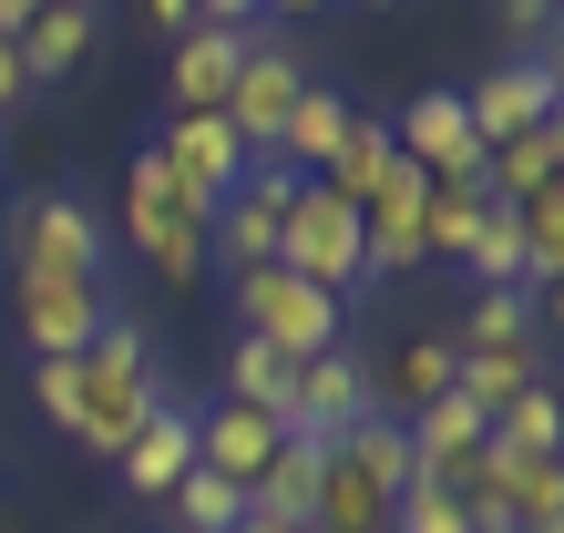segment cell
<instances>
[{"label":"cell","instance_id":"6da1fadb","mask_svg":"<svg viewBox=\"0 0 564 533\" xmlns=\"http://www.w3.org/2000/svg\"><path fill=\"white\" fill-rule=\"evenodd\" d=\"M73 380H83V411H73V452H93V461H113L134 431L154 421V400H164V370H154V339L134 318H104V339H93L83 359H73Z\"/></svg>","mask_w":564,"mask_h":533},{"label":"cell","instance_id":"7a4b0ae2","mask_svg":"<svg viewBox=\"0 0 564 533\" xmlns=\"http://www.w3.org/2000/svg\"><path fill=\"white\" fill-rule=\"evenodd\" d=\"M206 226H216V216L195 206V195H185L175 175H164V154H154V144H144L134 164H123V216H113V237L134 247L164 287H195V278L216 266V257H206Z\"/></svg>","mask_w":564,"mask_h":533},{"label":"cell","instance_id":"3957f363","mask_svg":"<svg viewBox=\"0 0 564 533\" xmlns=\"http://www.w3.org/2000/svg\"><path fill=\"white\" fill-rule=\"evenodd\" d=\"M11 278H104L113 266V226L83 206V185H42V195H11Z\"/></svg>","mask_w":564,"mask_h":533},{"label":"cell","instance_id":"277c9868","mask_svg":"<svg viewBox=\"0 0 564 533\" xmlns=\"http://www.w3.org/2000/svg\"><path fill=\"white\" fill-rule=\"evenodd\" d=\"M226 287H237V339H268L288 359L339 349V328H349V297L288 278V266H247V278H226Z\"/></svg>","mask_w":564,"mask_h":533},{"label":"cell","instance_id":"5b68a950","mask_svg":"<svg viewBox=\"0 0 564 533\" xmlns=\"http://www.w3.org/2000/svg\"><path fill=\"white\" fill-rule=\"evenodd\" d=\"M462 93V113H473V144H513V133H534L564 113V52H503V62H482V83H452Z\"/></svg>","mask_w":564,"mask_h":533},{"label":"cell","instance_id":"8992f818","mask_svg":"<svg viewBox=\"0 0 564 533\" xmlns=\"http://www.w3.org/2000/svg\"><path fill=\"white\" fill-rule=\"evenodd\" d=\"M113 318V278H11V328L31 359H83Z\"/></svg>","mask_w":564,"mask_h":533},{"label":"cell","instance_id":"52a82bcc","mask_svg":"<svg viewBox=\"0 0 564 533\" xmlns=\"http://www.w3.org/2000/svg\"><path fill=\"white\" fill-rule=\"evenodd\" d=\"M278 266L308 278V287H328V297L370 287V278H359V206H339L328 185H297V206L278 226Z\"/></svg>","mask_w":564,"mask_h":533},{"label":"cell","instance_id":"ba28073f","mask_svg":"<svg viewBox=\"0 0 564 533\" xmlns=\"http://www.w3.org/2000/svg\"><path fill=\"white\" fill-rule=\"evenodd\" d=\"M297 93H308V52H297V42H278V31H257V42H247V62H237V93H226V133L247 144V164H268L278 123L297 113Z\"/></svg>","mask_w":564,"mask_h":533},{"label":"cell","instance_id":"9c48e42d","mask_svg":"<svg viewBox=\"0 0 564 533\" xmlns=\"http://www.w3.org/2000/svg\"><path fill=\"white\" fill-rule=\"evenodd\" d=\"M297 185H308V175H288V164H247V175H237V195H226L216 226H206V257L226 266V278L278 266V226H288V206H297Z\"/></svg>","mask_w":564,"mask_h":533},{"label":"cell","instance_id":"30bf717a","mask_svg":"<svg viewBox=\"0 0 564 533\" xmlns=\"http://www.w3.org/2000/svg\"><path fill=\"white\" fill-rule=\"evenodd\" d=\"M144 144L164 154V175H175V185H185L206 216H216L226 195H237V175H247V144L226 133V113H164V123L144 133Z\"/></svg>","mask_w":564,"mask_h":533},{"label":"cell","instance_id":"8fae6325","mask_svg":"<svg viewBox=\"0 0 564 533\" xmlns=\"http://www.w3.org/2000/svg\"><path fill=\"white\" fill-rule=\"evenodd\" d=\"M370 359H349V349H318V359H297V400H288V431H308V442H339L349 421H370Z\"/></svg>","mask_w":564,"mask_h":533},{"label":"cell","instance_id":"7c38bea8","mask_svg":"<svg viewBox=\"0 0 564 533\" xmlns=\"http://www.w3.org/2000/svg\"><path fill=\"white\" fill-rule=\"evenodd\" d=\"M11 52H21L31 93H42V83H73L83 62L104 52V11H93V0H42V11L11 31Z\"/></svg>","mask_w":564,"mask_h":533},{"label":"cell","instance_id":"4fadbf2b","mask_svg":"<svg viewBox=\"0 0 564 533\" xmlns=\"http://www.w3.org/2000/svg\"><path fill=\"white\" fill-rule=\"evenodd\" d=\"M113 472H123V492H144V503H164L185 472H195V400H175L164 390L154 400V421L134 431V442L113 452Z\"/></svg>","mask_w":564,"mask_h":533},{"label":"cell","instance_id":"5bb4252c","mask_svg":"<svg viewBox=\"0 0 564 533\" xmlns=\"http://www.w3.org/2000/svg\"><path fill=\"white\" fill-rule=\"evenodd\" d=\"M257 31H175V62H164V93H175V113H226V93H237V62H247Z\"/></svg>","mask_w":564,"mask_h":533},{"label":"cell","instance_id":"9a60e30c","mask_svg":"<svg viewBox=\"0 0 564 533\" xmlns=\"http://www.w3.org/2000/svg\"><path fill=\"white\" fill-rule=\"evenodd\" d=\"M390 144H401V164H421V175H482V144H473L462 93H421V104L390 123Z\"/></svg>","mask_w":564,"mask_h":533},{"label":"cell","instance_id":"2e32d148","mask_svg":"<svg viewBox=\"0 0 564 533\" xmlns=\"http://www.w3.org/2000/svg\"><path fill=\"white\" fill-rule=\"evenodd\" d=\"M288 431L268 411H247V400H216V411H195V472H226V482H257L268 472V452Z\"/></svg>","mask_w":564,"mask_h":533},{"label":"cell","instance_id":"e0dca14e","mask_svg":"<svg viewBox=\"0 0 564 533\" xmlns=\"http://www.w3.org/2000/svg\"><path fill=\"white\" fill-rule=\"evenodd\" d=\"M473 472H482V421L462 411V400L421 411V421H411V482H431V492H473Z\"/></svg>","mask_w":564,"mask_h":533},{"label":"cell","instance_id":"ac0fdd59","mask_svg":"<svg viewBox=\"0 0 564 533\" xmlns=\"http://www.w3.org/2000/svg\"><path fill=\"white\" fill-rule=\"evenodd\" d=\"M452 359H462V370H452V400H462L482 431L503 421L523 390H544V349H452Z\"/></svg>","mask_w":564,"mask_h":533},{"label":"cell","instance_id":"d6986e66","mask_svg":"<svg viewBox=\"0 0 564 533\" xmlns=\"http://www.w3.org/2000/svg\"><path fill=\"white\" fill-rule=\"evenodd\" d=\"M452 370H462V359H452V339H411L401 359H390V380H370V411L411 431L421 411H442V400H452Z\"/></svg>","mask_w":564,"mask_h":533},{"label":"cell","instance_id":"ffe728a7","mask_svg":"<svg viewBox=\"0 0 564 533\" xmlns=\"http://www.w3.org/2000/svg\"><path fill=\"white\" fill-rule=\"evenodd\" d=\"M318 472H328V442H308V431H288V442L268 452V472L247 482V513L308 523V513H318Z\"/></svg>","mask_w":564,"mask_h":533},{"label":"cell","instance_id":"44dd1931","mask_svg":"<svg viewBox=\"0 0 564 533\" xmlns=\"http://www.w3.org/2000/svg\"><path fill=\"white\" fill-rule=\"evenodd\" d=\"M452 349H544V297L534 287H473Z\"/></svg>","mask_w":564,"mask_h":533},{"label":"cell","instance_id":"7402d4cb","mask_svg":"<svg viewBox=\"0 0 564 533\" xmlns=\"http://www.w3.org/2000/svg\"><path fill=\"white\" fill-rule=\"evenodd\" d=\"M339 133H349V104H339V93H328V83H308V93H297V113L278 123V144H268V164H288V175H328V154H339Z\"/></svg>","mask_w":564,"mask_h":533},{"label":"cell","instance_id":"603a6c76","mask_svg":"<svg viewBox=\"0 0 564 533\" xmlns=\"http://www.w3.org/2000/svg\"><path fill=\"white\" fill-rule=\"evenodd\" d=\"M544 185H564V123H534V133H513V144L482 154L492 206H523V195H544Z\"/></svg>","mask_w":564,"mask_h":533},{"label":"cell","instance_id":"cb8c5ba5","mask_svg":"<svg viewBox=\"0 0 564 533\" xmlns=\"http://www.w3.org/2000/svg\"><path fill=\"white\" fill-rule=\"evenodd\" d=\"M390 164H401V144H390V123H380V113H349V133H339V154H328V175H318V185L339 195V206H370Z\"/></svg>","mask_w":564,"mask_h":533},{"label":"cell","instance_id":"d4e9b609","mask_svg":"<svg viewBox=\"0 0 564 533\" xmlns=\"http://www.w3.org/2000/svg\"><path fill=\"white\" fill-rule=\"evenodd\" d=\"M226 400H247V411H268L288 431V400H297V359L268 349V339H226Z\"/></svg>","mask_w":564,"mask_h":533},{"label":"cell","instance_id":"484cf974","mask_svg":"<svg viewBox=\"0 0 564 533\" xmlns=\"http://www.w3.org/2000/svg\"><path fill=\"white\" fill-rule=\"evenodd\" d=\"M164 513H175V533H237L247 482H226V472H185L175 492H164Z\"/></svg>","mask_w":564,"mask_h":533},{"label":"cell","instance_id":"4316f807","mask_svg":"<svg viewBox=\"0 0 564 533\" xmlns=\"http://www.w3.org/2000/svg\"><path fill=\"white\" fill-rule=\"evenodd\" d=\"M492 442L503 452H564V400H554V380L544 390H523L503 421H492Z\"/></svg>","mask_w":564,"mask_h":533},{"label":"cell","instance_id":"83f0119b","mask_svg":"<svg viewBox=\"0 0 564 533\" xmlns=\"http://www.w3.org/2000/svg\"><path fill=\"white\" fill-rule=\"evenodd\" d=\"M390 533H482V523H473V503H462V492L411 482V492H401V513H390Z\"/></svg>","mask_w":564,"mask_h":533},{"label":"cell","instance_id":"f1b7e54d","mask_svg":"<svg viewBox=\"0 0 564 533\" xmlns=\"http://www.w3.org/2000/svg\"><path fill=\"white\" fill-rule=\"evenodd\" d=\"M31 400H42V421L73 442V411H83V380H73V359H31Z\"/></svg>","mask_w":564,"mask_h":533},{"label":"cell","instance_id":"f546056e","mask_svg":"<svg viewBox=\"0 0 564 533\" xmlns=\"http://www.w3.org/2000/svg\"><path fill=\"white\" fill-rule=\"evenodd\" d=\"M21 104H31V73H21V52H11V42H0V123H11Z\"/></svg>","mask_w":564,"mask_h":533},{"label":"cell","instance_id":"4dcf8cb0","mask_svg":"<svg viewBox=\"0 0 564 533\" xmlns=\"http://www.w3.org/2000/svg\"><path fill=\"white\" fill-rule=\"evenodd\" d=\"M134 11H144V31H164V42L195 31V0H134Z\"/></svg>","mask_w":564,"mask_h":533},{"label":"cell","instance_id":"1f68e13d","mask_svg":"<svg viewBox=\"0 0 564 533\" xmlns=\"http://www.w3.org/2000/svg\"><path fill=\"white\" fill-rule=\"evenodd\" d=\"M237 533H308V523H278V513H237Z\"/></svg>","mask_w":564,"mask_h":533},{"label":"cell","instance_id":"d6a6232c","mask_svg":"<svg viewBox=\"0 0 564 533\" xmlns=\"http://www.w3.org/2000/svg\"><path fill=\"white\" fill-rule=\"evenodd\" d=\"M268 11H288V21H308V11H328V0H268Z\"/></svg>","mask_w":564,"mask_h":533},{"label":"cell","instance_id":"836d02e7","mask_svg":"<svg viewBox=\"0 0 564 533\" xmlns=\"http://www.w3.org/2000/svg\"><path fill=\"white\" fill-rule=\"evenodd\" d=\"M0 237H11V185H0Z\"/></svg>","mask_w":564,"mask_h":533},{"label":"cell","instance_id":"e575fe53","mask_svg":"<svg viewBox=\"0 0 564 533\" xmlns=\"http://www.w3.org/2000/svg\"><path fill=\"white\" fill-rule=\"evenodd\" d=\"M359 11H390V0H359Z\"/></svg>","mask_w":564,"mask_h":533},{"label":"cell","instance_id":"d590c367","mask_svg":"<svg viewBox=\"0 0 564 533\" xmlns=\"http://www.w3.org/2000/svg\"><path fill=\"white\" fill-rule=\"evenodd\" d=\"M0 472H11V461H0Z\"/></svg>","mask_w":564,"mask_h":533},{"label":"cell","instance_id":"8d00e7d4","mask_svg":"<svg viewBox=\"0 0 564 533\" xmlns=\"http://www.w3.org/2000/svg\"><path fill=\"white\" fill-rule=\"evenodd\" d=\"M544 11H554V0H544Z\"/></svg>","mask_w":564,"mask_h":533}]
</instances>
